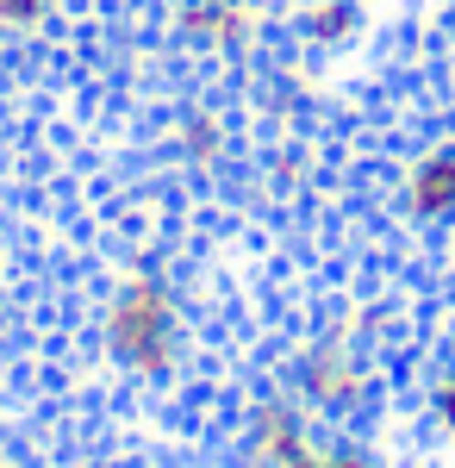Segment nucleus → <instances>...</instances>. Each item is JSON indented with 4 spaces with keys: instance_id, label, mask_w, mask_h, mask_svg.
Masks as SVG:
<instances>
[{
    "instance_id": "obj_1",
    "label": "nucleus",
    "mask_w": 455,
    "mask_h": 468,
    "mask_svg": "<svg viewBox=\"0 0 455 468\" xmlns=\"http://www.w3.org/2000/svg\"><path fill=\"white\" fill-rule=\"evenodd\" d=\"M106 356L138 381H169L181 368V300L156 269H132L106 293Z\"/></svg>"
},
{
    "instance_id": "obj_2",
    "label": "nucleus",
    "mask_w": 455,
    "mask_h": 468,
    "mask_svg": "<svg viewBox=\"0 0 455 468\" xmlns=\"http://www.w3.org/2000/svg\"><path fill=\"white\" fill-rule=\"evenodd\" d=\"M300 399L318 406V412H355L368 399V362H362L350 331L318 337L312 350L300 356Z\"/></svg>"
},
{
    "instance_id": "obj_3",
    "label": "nucleus",
    "mask_w": 455,
    "mask_h": 468,
    "mask_svg": "<svg viewBox=\"0 0 455 468\" xmlns=\"http://www.w3.org/2000/svg\"><path fill=\"white\" fill-rule=\"evenodd\" d=\"M306 443H312V437H306V412H300L287 394H269V399L249 406V419H244V463L249 468L293 463Z\"/></svg>"
},
{
    "instance_id": "obj_4",
    "label": "nucleus",
    "mask_w": 455,
    "mask_h": 468,
    "mask_svg": "<svg viewBox=\"0 0 455 468\" xmlns=\"http://www.w3.org/2000/svg\"><path fill=\"white\" fill-rule=\"evenodd\" d=\"M399 200L406 213L424 225H450L455 218V144H430L412 156V169L399 181Z\"/></svg>"
},
{
    "instance_id": "obj_5",
    "label": "nucleus",
    "mask_w": 455,
    "mask_h": 468,
    "mask_svg": "<svg viewBox=\"0 0 455 468\" xmlns=\"http://www.w3.org/2000/svg\"><path fill=\"white\" fill-rule=\"evenodd\" d=\"M175 32L200 50H244L256 44V6L249 0H181Z\"/></svg>"
},
{
    "instance_id": "obj_6",
    "label": "nucleus",
    "mask_w": 455,
    "mask_h": 468,
    "mask_svg": "<svg viewBox=\"0 0 455 468\" xmlns=\"http://www.w3.org/2000/svg\"><path fill=\"white\" fill-rule=\"evenodd\" d=\"M362 26H368V6L362 0H312L300 13V37L312 50H344V44L362 37Z\"/></svg>"
},
{
    "instance_id": "obj_7",
    "label": "nucleus",
    "mask_w": 455,
    "mask_h": 468,
    "mask_svg": "<svg viewBox=\"0 0 455 468\" xmlns=\"http://www.w3.org/2000/svg\"><path fill=\"white\" fill-rule=\"evenodd\" d=\"M175 150L187 156V163H212V156L225 150V119H218V112H206V107L187 112V119L175 125Z\"/></svg>"
},
{
    "instance_id": "obj_8",
    "label": "nucleus",
    "mask_w": 455,
    "mask_h": 468,
    "mask_svg": "<svg viewBox=\"0 0 455 468\" xmlns=\"http://www.w3.org/2000/svg\"><path fill=\"white\" fill-rule=\"evenodd\" d=\"M57 13V0H0V26L6 32H37Z\"/></svg>"
},
{
    "instance_id": "obj_9",
    "label": "nucleus",
    "mask_w": 455,
    "mask_h": 468,
    "mask_svg": "<svg viewBox=\"0 0 455 468\" xmlns=\"http://www.w3.org/2000/svg\"><path fill=\"white\" fill-rule=\"evenodd\" d=\"M280 468H375L362 450H318V443H306L293 463H280Z\"/></svg>"
},
{
    "instance_id": "obj_10",
    "label": "nucleus",
    "mask_w": 455,
    "mask_h": 468,
    "mask_svg": "<svg viewBox=\"0 0 455 468\" xmlns=\"http://www.w3.org/2000/svg\"><path fill=\"white\" fill-rule=\"evenodd\" d=\"M430 412H437V425L455 437V375H443V381H437V394H430Z\"/></svg>"
},
{
    "instance_id": "obj_11",
    "label": "nucleus",
    "mask_w": 455,
    "mask_h": 468,
    "mask_svg": "<svg viewBox=\"0 0 455 468\" xmlns=\"http://www.w3.org/2000/svg\"><path fill=\"white\" fill-rule=\"evenodd\" d=\"M450 37H455V6H450Z\"/></svg>"
}]
</instances>
